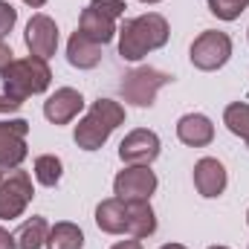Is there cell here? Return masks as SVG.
Segmentation results:
<instances>
[{"label": "cell", "instance_id": "obj_1", "mask_svg": "<svg viewBox=\"0 0 249 249\" xmlns=\"http://www.w3.org/2000/svg\"><path fill=\"white\" fill-rule=\"evenodd\" d=\"M116 35H119V55L124 61H139L148 53L165 47L171 38V29H168V20L162 15L148 12V15L124 20Z\"/></svg>", "mask_w": 249, "mask_h": 249}, {"label": "cell", "instance_id": "obj_2", "mask_svg": "<svg viewBox=\"0 0 249 249\" xmlns=\"http://www.w3.org/2000/svg\"><path fill=\"white\" fill-rule=\"evenodd\" d=\"M0 75H3V93L12 102H18V105H23L29 96L44 93L50 87V81H53L50 64L44 61V58H38V55L15 58Z\"/></svg>", "mask_w": 249, "mask_h": 249}, {"label": "cell", "instance_id": "obj_3", "mask_svg": "<svg viewBox=\"0 0 249 249\" xmlns=\"http://www.w3.org/2000/svg\"><path fill=\"white\" fill-rule=\"evenodd\" d=\"M122 122H124V107L119 102H113V99H96L93 107L87 110V116L75 124L72 139H75V145L81 151H99Z\"/></svg>", "mask_w": 249, "mask_h": 249}, {"label": "cell", "instance_id": "obj_4", "mask_svg": "<svg viewBox=\"0 0 249 249\" xmlns=\"http://www.w3.org/2000/svg\"><path fill=\"white\" fill-rule=\"evenodd\" d=\"M171 81H174L171 72H162L157 67H136V70L124 72L119 93L124 96V102H130L136 107H151L157 102V93Z\"/></svg>", "mask_w": 249, "mask_h": 249}, {"label": "cell", "instance_id": "obj_5", "mask_svg": "<svg viewBox=\"0 0 249 249\" xmlns=\"http://www.w3.org/2000/svg\"><path fill=\"white\" fill-rule=\"evenodd\" d=\"M35 188L32 177L20 168H12L0 177V220H15L26 212V206L32 203Z\"/></svg>", "mask_w": 249, "mask_h": 249}, {"label": "cell", "instance_id": "obj_6", "mask_svg": "<svg viewBox=\"0 0 249 249\" xmlns=\"http://www.w3.org/2000/svg\"><path fill=\"white\" fill-rule=\"evenodd\" d=\"M191 64L203 72H212V70H220L223 64L232 58V38L226 32H217V29H206L194 38L191 44V53H188Z\"/></svg>", "mask_w": 249, "mask_h": 249}, {"label": "cell", "instance_id": "obj_7", "mask_svg": "<svg viewBox=\"0 0 249 249\" xmlns=\"http://www.w3.org/2000/svg\"><path fill=\"white\" fill-rule=\"evenodd\" d=\"M154 191H157V174L148 165H127L113 180V194L124 203L151 200Z\"/></svg>", "mask_w": 249, "mask_h": 249}, {"label": "cell", "instance_id": "obj_8", "mask_svg": "<svg viewBox=\"0 0 249 249\" xmlns=\"http://www.w3.org/2000/svg\"><path fill=\"white\" fill-rule=\"evenodd\" d=\"M26 133L29 122L26 119H9L0 122V168H20V162L26 160Z\"/></svg>", "mask_w": 249, "mask_h": 249}, {"label": "cell", "instance_id": "obj_9", "mask_svg": "<svg viewBox=\"0 0 249 249\" xmlns=\"http://www.w3.org/2000/svg\"><path fill=\"white\" fill-rule=\"evenodd\" d=\"M160 136L148 127H136L130 130L119 145V160L124 165H151L160 157Z\"/></svg>", "mask_w": 249, "mask_h": 249}, {"label": "cell", "instance_id": "obj_10", "mask_svg": "<svg viewBox=\"0 0 249 249\" xmlns=\"http://www.w3.org/2000/svg\"><path fill=\"white\" fill-rule=\"evenodd\" d=\"M26 50L29 55H38V58H53L55 50H58V26L50 15H32L29 23H26Z\"/></svg>", "mask_w": 249, "mask_h": 249}, {"label": "cell", "instance_id": "obj_11", "mask_svg": "<svg viewBox=\"0 0 249 249\" xmlns=\"http://www.w3.org/2000/svg\"><path fill=\"white\" fill-rule=\"evenodd\" d=\"M81 107H84V99H81L78 90H72V87H58V90L44 102V116L53 124H67L81 113Z\"/></svg>", "mask_w": 249, "mask_h": 249}, {"label": "cell", "instance_id": "obj_12", "mask_svg": "<svg viewBox=\"0 0 249 249\" xmlns=\"http://www.w3.org/2000/svg\"><path fill=\"white\" fill-rule=\"evenodd\" d=\"M194 188L200 197H220L226 188V168L214 157H203L194 165Z\"/></svg>", "mask_w": 249, "mask_h": 249}, {"label": "cell", "instance_id": "obj_13", "mask_svg": "<svg viewBox=\"0 0 249 249\" xmlns=\"http://www.w3.org/2000/svg\"><path fill=\"white\" fill-rule=\"evenodd\" d=\"M78 32L105 47V44H110V41L116 38L119 29H116V18L105 15V12L96 9V6H87V9L81 12V18H78Z\"/></svg>", "mask_w": 249, "mask_h": 249}, {"label": "cell", "instance_id": "obj_14", "mask_svg": "<svg viewBox=\"0 0 249 249\" xmlns=\"http://www.w3.org/2000/svg\"><path fill=\"white\" fill-rule=\"evenodd\" d=\"M177 139L188 148H206L214 139V124L203 113H186L177 122Z\"/></svg>", "mask_w": 249, "mask_h": 249}, {"label": "cell", "instance_id": "obj_15", "mask_svg": "<svg viewBox=\"0 0 249 249\" xmlns=\"http://www.w3.org/2000/svg\"><path fill=\"white\" fill-rule=\"evenodd\" d=\"M127 203L119 197H110V200H102L99 209H96V226L107 235H124L127 232Z\"/></svg>", "mask_w": 249, "mask_h": 249}, {"label": "cell", "instance_id": "obj_16", "mask_svg": "<svg viewBox=\"0 0 249 249\" xmlns=\"http://www.w3.org/2000/svg\"><path fill=\"white\" fill-rule=\"evenodd\" d=\"M67 61L72 67H78V70H93L102 61V44L90 41L81 32H72L70 41H67Z\"/></svg>", "mask_w": 249, "mask_h": 249}, {"label": "cell", "instance_id": "obj_17", "mask_svg": "<svg viewBox=\"0 0 249 249\" xmlns=\"http://www.w3.org/2000/svg\"><path fill=\"white\" fill-rule=\"evenodd\" d=\"M127 235L142 241V238H151L157 232V217H154V209L148 200H136V203H127Z\"/></svg>", "mask_w": 249, "mask_h": 249}, {"label": "cell", "instance_id": "obj_18", "mask_svg": "<svg viewBox=\"0 0 249 249\" xmlns=\"http://www.w3.org/2000/svg\"><path fill=\"white\" fill-rule=\"evenodd\" d=\"M50 238V226L44 217H29L20 223V229L15 232V244L18 249H41Z\"/></svg>", "mask_w": 249, "mask_h": 249}, {"label": "cell", "instance_id": "obj_19", "mask_svg": "<svg viewBox=\"0 0 249 249\" xmlns=\"http://www.w3.org/2000/svg\"><path fill=\"white\" fill-rule=\"evenodd\" d=\"M47 247H50V249H81V247H84V232H81L75 223L61 220V223L50 226Z\"/></svg>", "mask_w": 249, "mask_h": 249}, {"label": "cell", "instance_id": "obj_20", "mask_svg": "<svg viewBox=\"0 0 249 249\" xmlns=\"http://www.w3.org/2000/svg\"><path fill=\"white\" fill-rule=\"evenodd\" d=\"M223 124H226L235 136H241V139L249 142V105L247 102H232V105L223 110Z\"/></svg>", "mask_w": 249, "mask_h": 249}, {"label": "cell", "instance_id": "obj_21", "mask_svg": "<svg viewBox=\"0 0 249 249\" xmlns=\"http://www.w3.org/2000/svg\"><path fill=\"white\" fill-rule=\"evenodd\" d=\"M35 180L47 188L58 186V180H61V160L55 154H41L35 160Z\"/></svg>", "mask_w": 249, "mask_h": 249}, {"label": "cell", "instance_id": "obj_22", "mask_svg": "<svg viewBox=\"0 0 249 249\" xmlns=\"http://www.w3.org/2000/svg\"><path fill=\"white\" fill-rule=\"evenodd\" d=\"M206 3H209V12L220 20H238L249 9V0H206Z\"/></svg>", "mask_w": 249, "mask_h": 249}, {"label": "cell", "instance_id": "obj_23", "mask_svg": "<svg viewBox=\"0 0 249 249\" xmlns=\"http://www.w3.org/2000/svg\"><path fill=\"white\" fill-rule=\"evenodd\" d=\"M18 23V9L6 0H0V38L12 32V26Z\"/></svg>", "mask_w": 249, "mask_h": 249}, {"label": "cell", "instance_id": "obj_24", "mask_svg": "<svg viewBox=\"0 0 249 249\" xmlns=\"http://www.w3.org/2000/svg\"><path fill=\"white\" fill-rule=\"evenodd\" d=\"M90 6L102 9L105 15H110V18H116V20L124 15V3L122 0H90Z\"/></svg>", "mask_w": 249, "mask_h": 249}, {"label": "cell", "instance_id": "obj_25", "mask_svg": "<svg viewBox=\"0 0 249 249\" xmlns=\"http://www.w3.org/2000/svg\"><path fill=\"white\" fill-rule=\"evenodd\" d=\"M12 61H15V53H12V47L0 38V72H3V70H6Z\"/></svg>", "mask_w": 249, "mask_h": 249}, {"label": "cell", "instance_id": "obj_26", "mask_svg": "<svg viewBox=\"0 0 249 249\" xmlns=\"http://www.w3.org/2000/svg\"><path fill=\"white\" fill-rule=\"evenodd\" d=\"M0 249H18V244H15V235H9L3 226H0Z\"/></svg>", "mask_w": 249, "mask_h": 249}, {"label": "cell", "instance_id": "obj_27", "mask_svg": "<svg viewBox=\"0 0 249 249\" xmlns=\"http://www.w3.org/2000/svg\"><path fill=\"white\" fill-rule=\"evenodd\" d=\"M18 107H20L18 102H12L6 93H0V113H12V110H18Z\"/></svg>", "mask_w": 249, "mask_h": 249}, {"label": "cell", "instance_id": "obj_28", "mask_svg": "<svg viewBox=\"0 0 249 249\" xmlns=\"http://www.w3.org/2000/svg\"><path fill=\"white\" fill-rule=\"evenodd\" d=\"M110 249H142V241H136V238H130V241H119V244H113Z\"/></svg>", "mask_w": 249, "mask_h": 249}, {"label": "cell", "instance_id": "obj_29", "mask_svg": "<svg viewBox=\"0 0 249 249\" xmlns=\"http://www.w3.org/2000/svg\"><path fill=\"white\" fill-rule=\"evenodd\" d=\"M23 3H26V6H32V9H41L47 0H23Z\"/></svg>", "mask_w": 249, "mask_h": 249}, {"label": "cell", "instance_id": "obj_30", "mask_svg": "<svg viewBox=\"0 0 249 249\" xmlns=\"http://www.w3.org/2000/svg\"><path fill=\"white\" fill-rule=\"evenodd\" d=\"M160 249H186L183 244H165V247H160Z\"/></svg>", "mask_w": 249, "mask_h": 249}, {"label": "cell", "instance_id": "obj_31", "mask_svg": "<svg viewBox=\"0 0 249 249\" xmlns=\"http://www.w3.org/2000/svg\"><path fill=\"white\" fill-rule=\"evenodd\" d=\"M139 3H160V0H139Z\"/></svg>", "mask_w": 249, "mask_h": 249}, {"label": "cell", "instance_id": "obj_32", "mask_svg": "<svg viewBox=\"0 0 249 249\" xmlns=\"http://www.w3.org/2000/svg\"><path fill=\"white\" fill-rule=\"evenodd\" d=\"M9 171H12V168H9ZM3 174H6V168H0V177H3Z\"/></svg>", "mask_w": 249, "mask_h": 249}, {"label": "cell", "instance_id": "obj_33", "mask_svg": "<svg viewBox=\"0 0 249 249\" xmlns=\"http://www.w3.org/2000/svg\"><path fill=\"white\" fill-rule=\"evenodd\" d=\"M209 249H229V247H209Z\"/></svg>", "mask_w": 249, "mask_h": 249}, {"label": "cell", "instance_id": "obj_34", "mask_svg": "<svg viewBox=\"0 0 249 249\" xmlns=\"http://www.w3.org/2000/svg\"><path fill=\"white\" fill-rule=\"evenodd\" d=\"M247 223H249V212H247Z\"/></svg>", "mask_w": 249, "mask_h": 249}]
</instances>
